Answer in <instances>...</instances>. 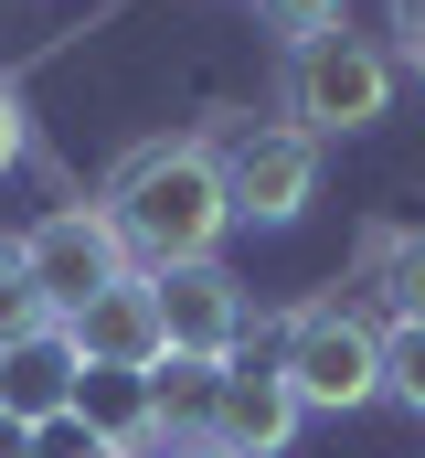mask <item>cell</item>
Returning a JSON list of instances; mask_svg holds the SVG:
<instances>
[{"mask_svg":"<svg viewBox=\"0 0 425 458\" xmlns=\"http://www.w3.org/2000/svg\"><path fill=\"white\" fill-rule=\"evenodd\" d=\"M106 225L128 245L138 277H171V267H212L223 234H234V192H223V149L203 139H149L106 171Z\"/></svg>","mask_w":425,"mask_h":458,"instance_id":"6da1fadb","label":"cell"},{"mask_svg":"<svg viewBox=\"0 0 425 458\" xmlns=\"http://www.w3.org/2000/svg\"><path fill=\"white\" fill-rule=\"evenodd\" d=\"M277 373L298 394V416H362L383 394V331L351 310V299H309L277 342Z\"/></svg>","mask_w":425,"mask_h":458,"instance_id":"7a4b0ae2","label":"cell"},{"mask_svg":"<svg viewBox=\"0 0 425 458\" xmlns=\"http://www.w3.org/2000/svg\"><path fill=\"white\" fill-rule=\"evenodd\" d=\"M288 107H298L309 139H351V128L394 117V54L372 32H319V43H298V64H288Z\"/></svg>","mask_w":425,"mask_h":458,"instance_id":"3957f363","label":"cell"},{"mask_svg":"<svg viewBox=\"0 0 425 458\" xmlns=\"http://www.w3.org/2000/svg\"><path fill=\"white\" fill-rule=\"evenodd\" d=\"M21 277H32V299L64 320V310H86L96 288L128 277V245L106 225V203H54L43 225H21Z\"/></svg>","mask_w":425,"mask_h":458,"instance_id":"277c9868","label":"cell"},{"mask_svg":"<svg viewBox=\"0 0 425 458\" xmlns=\"http://www.w3.org/2000/svg\"><path fill=\"white\" fill-rule=\"evenodd\" d=\"M223 192H234V225H298L319 203V139L309 128H245L223 149Z\"/></svg>","mask_w":425,"mask_h":458,"instance_id":"5b68a950","label":"cell"},{"mask_svg":"<svg viewBox=\"0 0 425 458\" xmlns=\"http://www.w3.org/2000/svg\"><path fill=\"white\" fill-rule=\"evenodd\" d=\"M54 331L75 342V362H96V373H149V362L171 352V342H160V288H149L138 267H128L117 288H96L86 310H64Z\"/></svg>","mask_w":425,"mask_h":458,"instance_id":"8992f818","label":"cell"},{"mask_svg":"<svg viewBox=\"0 0 425 458\" xmlns=\"http://www.w3.org/2000/svg\"><path fill=\"white\" fill-rule=\"evenodd\" d=\"M149 288H160V342L171 352H192V362H234L245 352V288L223 277V256L212 267H171Z\"/></svg>","mask_w":425,"mask_h":458,"instance_id":"52a82bcc","label":"cell"},{"mask_svg":"<svg viewBox=\"0 0 425 458\" xmlns=\"http://www.w3.org/2000/svg\"><path fill=\"white\" fill-rule=\"evenodd\" d=\"M298 437V394H288V373L277 362H223V405H212V448H234V458H277Z\"/></svg>","mask_w":425,"mask_h":458,"instance_id":"ba28073f","label":"cell"},{"mask_svg":"<svg viewBox=\"0 0 425 458\" xmlns=\"http://www.w3.org/2000/svg\"><path fill=\"white\" fill-rule=\"evenodd\" d=\"M212 405H223V362H192V352L149 362V448L160 458L212 448Z\"/></svg>","mask_w":425,"mask_h":458,"instance_id":"9c48e42d","label":"cell"},{"mask_svg":"<svg viewBox=\"0 0 425 458\" xmlns=\"http://www.w3.org/2000/svg\"><path fill=\"white\" fill-rule=\"evenodd\" d=\"M75 384H86V362H75V342L43 320L32 342L0 352V416H21V427H43V416H64L75 405Z\"/></svg>","mask_w":425,"mask_h":458,"instance_id":"30bf717a","label":"cell"},{"mask_svg":"<svg viewBox=\"0 0 425 458\" xmlns=\"http://www.w3.org/2000/svg\"><path fill=\"white\" fill-rule=\"evenodd\" d=\"M75 416L96 427L106 448H149V373H96V362H86V384H75Z\"/></svg>","mask_w":425,"mask_h":458,"instance_id":"8fae6325","label":"cell"},{"mask_svg":"<svg viewBox=\"0 0 425 458\" xmlns=\"http://www.w3.org/2000/svg\"><path fill=\"white\" fill-rule=\"evenodd\" d=\"M372 267H383L394 320H425V234H372Z\"/></svg>","mask_w":425,"mask_h":458,"instance_id":"7c38bea8","label":"cell"},{"mask_svg":"<svg viewBox=\"0 0 425 458\" xmlns=\"http://www.w3.org/2000/svg\"><path fill=\"white\" fill-rule=\"evenodd\" d=\"M383 394L425 416V320H383Z\"/></svg>","mask_w":425,"mask_h":458,"instance_id":"4fadbf2b","label":"cell"},{"mask_svg":"<svg viewBox=\"0 0 425 458\" xmlns=\"http://www.w3.org/2000/svg\"><path fill=\"white\" fill-rule=\"evenodd\" d=\"M43 320H54V310H43V299H32V277H21V234H0V352L32 342Z\"/></svg>","mask_w":425,"mask_h":458,"instance_id":"5bb4252c","label":"cell"},{"mask_svg":"<svg viewBox=\"0 0 425 458\" xmlns=\"http://www.w3.org/2000/svg\"><path fill=\"white\" fill-rule=\"evenodd\" d=\"M255 21L288 43H319V32H340V0H255Z\"/></svg>","mask_w":425,"mask_h":458,"instance_id":"9a60e30c","label":"cell"},{"mask_svg":"<svg viewBox=\"0 0 425 458\" xmlns=\"http://www.w3.org/2000/svg\"><path fill=\"white\" fill-rule=\"evenodd\" d=\"M32 458H117V448H106L96 427H86V416L64 405V416H43V427H32Z\"/></svg>","mask_w":425,"mask_h":458,"instance_id":"2e32d148","label":"cell"},{"mask_svg":"<svg viewBox=\"0 0 425 458\" xmlns=\"http://www.w3.org/2000/svg\"><path fill=\"white\" fill-rule=\"evenodd\" d=\"M21 149H32V128H21V97H11V75H0V182L21 171Z\"/></svg>","mask_w":425,"mask_h":458,"instance_id":"e0dca14e","label":"cell"},{"mask_svg":"<svg viewBox=\"0 0 425 458\" xmlns=\"http://www.w3.org/2000/svg\"><path fill=\"white\" fill-rule=\"evenodd\" d=\"M383 32H394V43L425 64V0H383Z\"/></svg>","mask_w":425,"mask_h":458,"instance_id":"ac0fdd59","label":"cell"},{"mask_svg":"<svg viewBox=\"0 0 425 458\" xmlns=\"http://www.w3.org/2000/svg\"><path fill=\"white\" fill-rule=\"evenodd\" d=\"M0 458H32V427L21 416H0Z\"/></svg>","mask_w":425,"mask_h":458,"instance_id":"d6986e66","label":"cell"},{"mask_svg":"<svg viewBox=\"0 0 425 458\" xmlns=\"http://www.w3.org/2000/svg\"><path fill=\"white\" fill-rule=\"evenodd\" d=\"M117 458H160V448H117Z\"/></svg>","mask_w":425,"mask_h":458,"instance_id":"ffe728a7","label":"cell"},{"mask_svg":"<svg viewBox=\"0 0 425 458\" xmlns=\"http://www.w3.org/2000/svg\"><path fill=\"white\" fill-rule=\"evenodd\" d=\"M192 458H234V448H192Z\"/></svg>","mask_w":425,"mask_h":458,"instance_id":"44dd1931","label":"cell"}]
</instances>
